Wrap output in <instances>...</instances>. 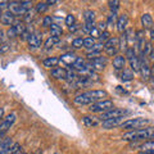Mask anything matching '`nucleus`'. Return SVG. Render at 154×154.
I'll return each instance as SVG.
<instances>
[{
	"instance_id": "f257e3e1",
	"label": "nucleus",
	"mask_w": 154,
	"mask_h": 154,
	"mask_svg": "<svg viewBox=\"0 0 154 154\" xmlns=\"http://www.w3.org/2000/svg\"><path fill=\"white\" fill-rule=\"evenodd\" d=\"M108 98V93L105 90H89L81 93L73 98V103L76 105H91L100 100H105Z\"/></svg>"
},
{
	"instance_id": "f03ea898",
	"label": "nucleus",
	"mask_w": 154,
	"mask_h": 154,
	"mask_svg": "<svg viewBox=\"0 0 154 154\" xmlns=\"http://www.w3.org/2000/svg\"><path fill=\"white\" fill-rule=\"evenodd\" d=\"M122 139L126 141H140L154 139V127H144L139 130H131L122 135Z\"/></svg>"
},
{
	"instance_id": "7ed1b4c3",
	"label": "nucleus",
	"mask_w": 154,
	"mask_h": 154,
	"mask_svg": "<svg viewBox=\"0 0 154 154\" xmlns=\"http://www.w3.org/2000/svg\"><path fill=\"white\" fill-rule=\"evenodd\" d=\"M150 123L148 118H141V117H137V118H130V119H125V122L121 125V128L123 130H139V128H143V127H146Z\"/></svg>"
},
{
	"instance_id": "20e7f679",
	"label": "nucleus",
	"mask_w": 154,
	"mask_h": 154,
	"mask_svg": "<svg viewBox=\"0 0 154 154\" xmlns=\"http://www.w3.org/2000/svg\"><path fill=\"white\" fill-rule=\"evenodd\" d=\"M114 108V104L112 100L109 99H105V100H100V102H96L94 104H91L89 107V110L91 113H100L103 114L105 112H108V110L113 109Z\"/></svg>"
},
{
	"instance_id": "39448f33",
	"label": "nucleus",
	"mask_w": 154,
	"mask_h": 154,
	"mask_svg": "<svg viewBox=\"0 0 154 154\" xmlns=\"http://www.w3.org/2000/svg\"><path fill=\"white\" fill-rule=\"evenodd\" d=\"M105 66H107V58L105 57H96L94 59L86 63V67L94 72H102L104 71Z\"/></svg>"
},
{
	"instance_id": "423d86ee",
	"label": "nucleus",
	"mask_w": 154,
	"mask_h": 154,
	"mask_svg": "<svg viewBox=\"0 0 154 154\" xmlns=\"http://www.w3.org/2000/svg\"><path fill=\"white\" fill-rule=\"evenodd\" d=\"M139 72H140L144 81H148L152 76V68L149 67L146 58L143 54H140V57H139Z\"/></svg>"
},
{
	"instance_id": "0eeeda50",
	"label": "nucleus",
	"mask_w": 154,
	"mask_h": 154,
	"mask_svg": "<svg viewBox=\"0 0 154 154\" xmlns=\"http://www.w3.org/2000/svg\"><path fill=\"white\" fill-rule=\"evenodd\" d=\"M16 119H17V114L11 113V114H8L5 118H3L2 121H0V136H4V135L11 130V127L14 125V122H16Z\"/></svg>"
},
{
	"instance_id": "6e6552de",
	"label": "nucleus",
	"mask_w": 154,
	"mask_h": 154,
	"mask_svg": "<svg viewBox=\"0 0 154 154\" xmlns=\"http://www.w3.org/2000/svg\"><path fill=\"white\" fill-rule=\"evenodd\" d=\"M26 41H27L28 48H30L31 50L38 49V48L41 46V42H42V33L40 31H33L28 35Z\"/></svg>"
},
{
	"instance_id": "1a4fd4ad",
	"label": "nucleus",
	"mask_w": 154,
	"mask_h": 154,
	"mask_svg": "<svg viewBox=\"0 0 154 154\" xmlns=\"http://www.w3.org/2000/svg\"><path fill=\"white\" fill-rule=\"evenodd\" d=\"M127 113H128L127 110H125L122 108H113V109L108 110V112L100 114L99 119L103 122V121H108V119H113V118H118V117H125Z\"/></svg>"
},
{
	"instance_id": "9d476101",
	"label": "nucleus",
	"mask_w": 154,
	"mask_h": 154,
	"mask_svg": "<svg viewBox=\"0 0 154 154\" xmlns=\"http://www.w3.org/2000/svg\"><path fill=\"white\" fill-rule=\"evenodd\" d=\"M119 50V38L118 37H110L104 44V51L108 55H116Z\"/></svg>"
},
{
	"instance_id": "9b49d317",
	"label": "nucleus",
	"mask_w": 154,
	"mask_h": 154,
	"mask_svg": "<svg viewBox=\"0 0 154 154\" xmlns=\"http://www.w3.org/2000/svg\"><path fill=\"white\" fill-rule=\"evenodd\" d=\"M126 58L130 63L132 72H139V57L136 54V50L134 48H128L126 50Z\"/></svg>"
},
{
	"instance_id": "f8f14e48",
	"label": "nucleus",
	"mask_w": 154,
	"mask_h": 154,
	"mask_svg": "<svg viewBox=\"0 0 154 154\" xmlns=\"http://www.w3.org/2000/svg\"><path fill=\"white\" fill-rule=\"evenodd\" d=\"M8 11L13 13L16 17L18 16H25L28 12L27 9H25L21 5V2H8Z\"/></svg>"
},
{
	"instance_id": "ddd939ff",
	"label": "nucleus",
	"mask_w": 154,
	"mask_h": 154,
	"mask_svg": "<svg viewBox=\"0 0 154 154\" xmlns=\"http://www.w3.org/2000/svg\"><path fill=\"white\" fill-rule=\"evenodd\" d=\"M145 33L143 30H139L135 32V46H136V50L139 53H141L144 49V45H145Z\"/></svg>"
},
{
	"instance_id": "4468645a",
	"label": "nucleus",
	"mask_w": 154,
	"mask_h": 154,
	"mask_svg": "<svg viewBox=\"0 0 154 154\" xmlns=\"http://www.w3.org/2000/svg\"><path fill=\"white\" fill-rule=\"evenodd\" d=\"M104 50V44H100V42H98V44H95L90 48V49L88 50V53H86V57L89 58V59H94V58L96 57H100V53H102Z\"/></svg>"
},
{
	"instance_id": "2eb2a0df",
	"label": "nucleus",
	"mask_w": 154,
	"mask_h": 154,
	"mask_svg": "<svg viewBox=\"0 0 154 154\" xmlns=\"http://www.w3.org/2000/svg\"><path fill=\"white\" fill-rule=\"evenodd\" d=\"M76 59H77V55L73 51H67L59 57V63H63L64 66L72 67V64L76 62Z\"/></svg>"
},
{
	"instance_id": "dca6fc26",
	"label": "nucleus",
	"mask_w": 154,
	"mask_h": 154,
	"mask_svg": "<svg viewBox=\"0 0 154 154\" xmlns=\"http://www.w3.org/2000/svg\"><path fill=\"white\" fill-rule=\"evenodd\" d=\"M123 122H125V117H118V118L108 119V121H103V122H102V127L105 128V130L114 128V127H119Z\"/></svg>"
},
{
	"instance_id": "f3484780",
	"label": "nucleus",
	"mask_w": 154,
	"mask_h": 154,
	"mask_svg": "<svg viewBox=\"0 0 154 154\" xmlns=\"http://www.w3.org/2000/svg\"><path fill=\"white\" fill-rule=\"evenodd\" d=\"M0 22H2L4 26H13L14 23H16V16L9 11H5L0 16Z\"/></svg>"
},
{
	"instance_id": "a211bd4d",
	"label": "nucleus",
	"mask_w": 154,
	"mask_h": 154,
	"mask_svg": "<svg viewBox=\"0 0 154 154\" xmlns=\"http://www.w3.org/2000/svg\"><path fill=\"white\" fill-rule=\"evenodd\" d=\"M127 25H128V17L127 14H121L117 18V22H116V26H117V31L119 33H123L127 30Z\"/></svg>"
},
{
	"instance_id": "6ab92c4d",
	"label": "nucleus",
	"mask_w": 154,
	"mask_h": 154,
	"mask_svg": "<svg viewBox=\"0 0 154 154\" xmlns=\"http://www.w3.org/2000/svg\"><path fill=\"white\" fill-rule=\"evenodd\" d=\"M93 84L94 82L90 79H88V77H79V79L71 85L73 86V89H82V88H89V86H91Z\"/></svg>"
},
{
	"instance_id": "aec40b11",
	"label": "nucleus",
	"mask_w": 154,
	"mask_h": 154,
	"mask_svg": "<svg viewBox=\"0 0 154 154\" xmlns=\"http://www.w3.org/2000/svg\"><path fill=\"white\" fill-rule=\"evenodd\" d=\"M82 123L85 125L86 127H96L100 123L99 117H95V116H84L82 117Z\"/></svg>"
},
{
	"instance_id": "412c9836",
	"label": "nucleus",
	"mask_w": 154,
	"mask_h": 154,
	"mask_svg": "<svg viewBox=\"0 0 154 154\" xmlns=\"http://www.w3.org/2000/svg\"><path fill=\"white\" fill-rule=\"evenodd\" d=\"M50 76L55 80H66L67 76V69L63 68V67H55L50 71Z\"/></svg>"
},
{
	"instance_id": "4be33fe9",
	"label": "nucleus",
	"mask_w": 154,
	"mask_h": 154,
	"mask_svg": "<svg viewBox=\"0 0 154 154\" xmlns=\"http://www.w3.org/2000/svg\"><path fill=\"white\" fill-rule=\"evenodd\" d=\"M125 64H126V57L125 55H116L113 59V67L116 71H123L125 69Z\"/></svg>"
},
{
	"instance_id": "5701e85b",
	"label": "nucleus",
	"mask_w": 154,
	"mask_h": 154,
	"mask_svg": "<svg viewBox=\"0 0 154 154\" xmlns=\"http://www.w3.org/2000/svg\"><path fill=\"white\" fill-rule=\"evenodd\" d=\"M14 144L12 137L3 139V141L0 143V154H9V149Z\"/></svg>"
},
{
	"instance_id": "b1692460",
	"label": "nucleus",
	"mask_w": 154,
	"mask_h": 154,
	"mask_svg": "<svg viewBox=\"0 0 154 154\" xmlns=\"http://www.w3.org/2000/svg\"><path fill=\"white\" fill-rule=\"evenodd\" d=\"M42 64H44L45 68H55V67L59 64V57H49L45 58L42 60Z\"/></svg>"
},
{
	"instance_id": "393cba45",
	"label": "nucleus",
	"mask_w": 154,
	"mask_h": 154,
	"mask_svg": "<svg viewBox=\"0 0 154 154\" xmlns=\"http://www.w3.org/2000/svg\"><path fill=\"white\" fill-rule=\"evenodd\" d=\"M12 27L14 28V31H16L17 36H19V37H21L23 33L27 31V27H26V25H25V22H21V21H16V23H14Z\"/></svg>"
},
{
	"instance_id": "a878e982",
	"label": "nucleus",
	"mask_w": 154,
	"mask_h": 154,
	"mask_svg": "<svg viewBox=\"0 0 154 154\" xmlns=\"http://www.w3.org/2000/svg\"><path fill=\"white\" fill-rule=\"evenodd\" d=\"M141 23H143L144 28H146V30H150V27L154 25L153 17L149 13H144L143 16H141Z\"/></svg>"
},
{
	"instance_id": "bb28decb",
	"label": "nucleus",
	"mask_w": 154,
	"mask_h": 154,
	"mask_svg": "<svg viewBox=\"0 0 154 154\" xmlns=\"http://www.w3.org/2000/svg\"><path fill=\"white\" fill-rule=\"evenodd\" d=\"M85 66H86V62H85L84 58L77 57V59H76L75 63L72 64L71 69H73V71H76V72H80V71H82V69L85 68Z\"/></svg>"
},
{
	"instance_id": "cd10ccee",
	"label": "nucleus",
	"mask_w": 154,
	"mask_h": 154,
	"mask_svg": "<svg viewBox=\"0 0 154 154\" xmlns=\"http://www.w3.org/2000/svg\"><path fill=\"white\" fill-rule=\"evenodd\" d=\"M143 154H154V141H146L140 146Z\"/></svg>"
},
{
	"instance_id": "c85d7f7f",
	"label": "nucleus",
	"mask_w": 154,
	"mask_h": 154,
	"mask_svg": "<svg viewBox=\"0 0 154 154\" xmlns=\"http://www.w3.org/2000/svg\"><path fill=\"white\" fill-rule=\"evenodd\" d=\"M59 40L60 38L59 37H55V36H50L48 40L45 41V44H44V49L45 50H50V49H53L58 42H59Z\"/></svg>"
},
{
	"instance_id": "c756f323",
	"label": "nucleus",
	"mask_w": 154,
	"mask_h": 154,
	"mask_svg": "<svg viewBox=\"0 0 154 154\" xmlns=\"http://www.w3.org/2000/svg\"><path fill=\"white\" fill-rule=\"evenodd\" d=\"M95 18H96V14L94 11H91V9H88V11L84 12L85 23H95Z\"/></svg>"
},
{
	"instance_id": "7c9ffc66",
	"label": "nucleus",
	"mask_w": 154,
	"mask_h": 154,
	"mask_svg": "<svg viewBox=\"0 0 154 154\" xmlns=\"http://www.w3.org/2000/svg\"><path fill=\"white\" fill-rule=\"evenodd\" d=\"M49 28H50V33H51V36L59 37V36L63 35V28H62V26H60V25L53 23V25H51Z\"/></svg>"
},
{
	"instance_id": "2f4dec72",
	"label": "nucleus",
	"mask_w": 154,
	"mask_h": 154,
	"mask_svg": "<svg viewBox=\"0 0 154 154\" xmlns=\"http://www.w3.org/2000/svg\"><path fill=\"white\" fill-rule=\"evenodd\" d=\"M79 73H77L76 71H73V69H69V71H67V76H66V81L68 84H73L75 81L79 79Z\"/></svg>"
},
{
	"instance_id": "473e14b6",
	"label": "nucleus",
	"mask_w": 154,
	"mask_h": 154,
	"mask_svg": "<svg viewBox=\"0 0 154 154\" xmlns=\"http://www.w3.org/2000/svg\"><path fill=\"white\" fill-rule=\"evenodd\" d=\"M121 80L123 82H128V81H132L134 80V72L132 71H128V69H123L122 75H121Z\"/></svg>"
},
{
	"instance_id": "72a5a7b5",
	"label": "nucleus",
	"mask_w": 154,
	"mask_h": 154,
	"mask_svg": "<svg viewBox=\"0 0 154 154\" xmlns=\"http://www.w3.org/2000/svg\"><path fill=\"white\" fill-rule=\"evenodd\" d=\"M35 8H36V13L40 14V13H45L49 9V5H48L46 2H38L35 5Z\"/></svg>"
},
{
	"instance_id": "f704fd0d",
	"label": "nucleus",
	"mask_w": 154,
	"mask_h": 154,
	"mask_svg": "<svg viewBox=\"0 0 154 154\" xmlns=\"http://www.w3.org/2000/svg\"><path fill=\"white\" fill-rule=\"evenodd\" d=\"M72 48L73 49H81L84 48V38L82 37H76L72 40Z\"/></svg>"
},
{
	"instance_id": "c9c22d12",
	"label": "nucleus",
	"mask_w": 154,
	"mask_h": 154,
	"mask_svg": "<svg viewBox=\"0 0 154 154\" xmlns=\"http://www.w3.org/2000/svg\"><path fill=\"white\" fill-rule=\"evenodd\" d=\"M109 38H110V32L109 31H104V32L100 33V36L98 37V40H99L100 44H105Z\"/></svg>"
},
{
	"instance_id": "e433bc0d",
	"label": "nucleus",
	"mask_w": 154,
	"mask_h": 154,
	"mask_svg": "<svg viewBox=\"0 0 154 154\" xmlns=\"http://www.w3.org/2000/svg\"><path fill=\"white\" fill-rule=\"evenodd\" d=\"M108 5H109V9H110V13H117L118 8H119V2L118 0H110L108 2Z\"/></svg>"
},
{
	"instance_id": "4c0bfd02",
	"label": "nucleus",
	"mask_w": 154,
	"mask_h": 154,
	"mask_svg": "<svg viewBox=\"0 0 154 154\" xmlns=\"http://www.w3.org/2000/svg\"><path fill=\"white\" fill-rule=\"evenodd\" d=\"M94 44H95V38H93L91 36H88V37L84 38V48H85V49L89 50Z\"/></svg>"
},
{
	"instance_id": "58836bf2",
	"label": "nucleus",
	"mask_w": 154,
	"mask_h": 154,
	"mask_svg": "<svg viewBox=\"0 0 154 154\" xmlns=\"http://www.w3.org/2000/svg\"><path fill=\"white\" fill-rule=\"evenodd\" d=\"M117 18H118V16H117V13H110L109 16H108V19H107V26H113V25H116V22H117Z\"/></svg>"
},
{
	"instance_id": "ea45409f",
	"label": "nucleus",
	"mask_w": 154,
	"mask_h": 154,
	"mask_svg": "<svg viewBox=\"0 0 154 154\" xmlns=\"http://www.w3.org/2000/svg\"><path fill=\"white\" fill-rule=\"evenodd\" d=\"M95 23H85V25L82 26V31L85 32V33H88V35H90V32L94 30L95 28Z\"/></svg>"
},
{
	"instance_id": "a19ab883",
	"label": "nucleus",
	"mask_w": 154,
	"mask_h": 154,
	"mask_svg": "<svg viewBox=\"0 0 154 154\" xmlns=\"http://www.w3.org/2000/svg\"><path fill=\"white\" fill-rule=\"evenodd\" d=\"M53 25V17L51 16H45L42 18V27H50Z\"/></svg>"
},
{
	"instance_id": "79ce46f5",
	"label": "nucleus",
	"mask_w": 154,
	"mask_h": 154,
	"mask_svg": "<svg viewBox=\"0 0 154 154\" xmlns=\"http://www.w3.org/2000/svg\"><path fill=\"white\" fill-rule=\"evenodd\" d=\"M64 22H66V25L69 27V26H72V25H75V23H76V18H75L73 14H68V16L66 17Z\"/></svg>"
},
{
	"instance_id": "37998d69",
	"label": "nucleus",
	"mask_w": 154,
	"mask_h": 154,
	"mask_svg": "<svg viewBox=\"0 0 154 154\" xmlns=\"http://www.w3.org/2000/svg\"><path fill=\"white\" fill-rule=\"evenodd\" d=\"M23 17H25V22H32L33 18H35V13H33L32 11H28Z\"/></svg>"
},
{
	"instance_id": "c03bdc74",
	"label": "nucleus",
	"mask_w": 154,
	"mask_h": 154,
	"mask_svg": "<svg viewBox=\"0 0 154 154\" xmlns=\"http://www.w3.org/2000/svg\"><path fill=\"white\" fill-rule=\"evenodd\" d=\"M7 36H8V38H14V37H17V33H16V31H14V28H13L12 26L8 28Z\"/></svg>"
},
{
	"instance_id": "a18cd8bd",
	"label": "nucleus",
	"mask_w": 154,
	"mask_h": 154,
	"mask_svg": "<svg viewBox=\"0 0 154 154\" xmlns=\"http://www.w3.org/2000/svg\"><path fill=\"white\" fill-rule=\"evenodd\" d=\"M96 28L100 31V32H104V31H107L105 28H107V23L105 22H99L98 25H96Z\"/></svg>"
},
{
	"instance_id": "49530a36",
	"label": "nucleus",
	"mask_w": 154,
	"mask_h": 154,
	"mask_svg": "<svg viewBox=\"0 0 154 154\" xmlns=\"http://www.w3.org/2000/svg\"><path fill=\"white\" fill-rule=\"evenodd\" d=\"M100 33H102V32H100V31L98 30V28H96V26H95L94 30L90 32V36L93 37V38H96V37H99V36H100Z\"/></svg>"
},
{
	"instance_id": "de8ad7c7",
	"label": "nucleus",
	"mask_w": 154,
	"mask_h": 154,
	"mask_svg": "<svg viewBox=\"0 0 154 154\" xmlns=\"http://www.w3.org/2000/svg\"><path fill=\"white\" fill-rule=\"evenodd\" d=\"M68 30L71 32H76L77 30H80V25H79V23H75V25H72V26L68 27Z\"/></svg>"
},
{
	"instance_id": "09e8293b",
	"label": "nucleus",
	"mask_w": 154,
	"mask_h": 154,
	"mask_svg": "<svg viewBox=\"0 0 154 154\" xmlns=\"http://www.w3.org/2000/svg\"><path fill=\"white\" fill-rule=\"evenodd\" d=\"M2 46H3V48H0V53H4V51H7V50L9 49V45H8V44H3Z\"/></svg>"
},
{
	"instance_id": "8fccbe9b",
	"label": "nucleus",
	"mask_w": 154,
	"mask_h": 154,
	"mask_svg": "<svg viewBox=\"0 0 154 154\" xmlns=\"http://www.w3.org/2000/svg\"><path fill=\"white\" fill-rule=\"evenodd\" d=\"M149 31H150V40L154 41V25L150 27V30H149Z\"/></svg>"
},
{
	"instance_id": "3c124183",
	"label": "nucleus",
	"mask_w": 154,
	"mask_h": 154,
	"mask_svg": "<svg viewBox=\"0 0 154 154\" xmlns=\"http://www.w3.org/2000/svg\"><path fill=\"white\" fill-rule=\"evenodd\" d=\"M8 8V2H0V9Z\"/></svg>"
},
{
	"instance_id": "603ef678",
	"label": "nucleus",
	"mask_w": 154,
	"mask_h": 154,
	"mask_svg": "<svg viewBox=\"0 0 154 154\" xmlns=\"http://www.w3.org/2000/svg\"><path fill=\"white\" fill-rule=\"evenodd\" d=\"M4 113H5L4 112V108H0V121L4 118Z\"/></svg>"
},
{
	"instance_id": "864d4df0",
	"label": "nucleus",
	"mask_w": 154,
	"mask_h": 154,
	"mask_svg": "<svg viewBox=\"0 0 154 154\" xmlns=\"http://www.w3.org/2000/svg\"><path fill=\"white\" fill-rule=\"evenodd\" d=\"M46 3H48V5L50 7V5H54V4H57L58 2H55V0H49V2H46Z\"/></svg>"
},
{
	"instance_id": "5fc2aeb1",
	"label": "nucleus",
	"mask_w": 154,
	"mask_h": 154,
	"mask_svg": "<svg viewBox=\"0 0 154 154\" xmlns=\"http://www.w3.org/2000/svg\"><path fill=\"white\" fill-rule=\"evenodd\" d=\"M3 40H4V32L2 28H0V41H3Z\"/></svg>"
},
{
	"instance_id": "6e6d98bb",
	"label": "nucleus",
	"mask_w": 154,
	"mask_h": 154,
	"mask_svg": "<svg viewBox=\"0 0 154 154\" xmlns=\"http://www.w3.org/2000/svg\"><path fill=\"white\" fill-rule=\"evenodd\" d=\"M14 154H25V153H23V150H22V148H21V149H19V150H18V152H16V153H14Z\"/></svg>"
},
{
	"instance_id": "4d7b16f0",
	"label": "nucleus",
	"mask_w": 154,
	"mask_h": 154,
	"mask_svg": "<svg viewBox=\"0 0 154 154\" xmlns=\"http://www.w3.org/2000/svg\"><path fill=\"white\" fill-rule=\"evenodd\" d=\"M3 141V136H0V143H2Z\"/></svg>"
},
{
	"instance_id": "13d9d810",
	"label": "nucleus",
	"mask_w": 154,
	"mask_h": 154,
	"mask_svg": "<svg viewBox=\"0 0 154 154\" xmlns=\"http://www.w3.org/2000/svg\"><path fill=\"white\" fill-rule=\"evenodd\" d=\"M36 154H40V152H37V153H36Z\"/></svg>"
},
{
	"instance_id": "bf43d9fd",
	"label": "nucleus",
	"mask_w": 154,
	"mask_h": 154,
	"mask_svg": "<svg viewBox=\"0 0 154 154\" xmlns=\"http://www.w3.org/2000/svg\"><path fill=\"white\" fill-rule=\"evenodd\" d=\"M0 16H2V12H0Z\"/></svg>"
}]
</instances>
